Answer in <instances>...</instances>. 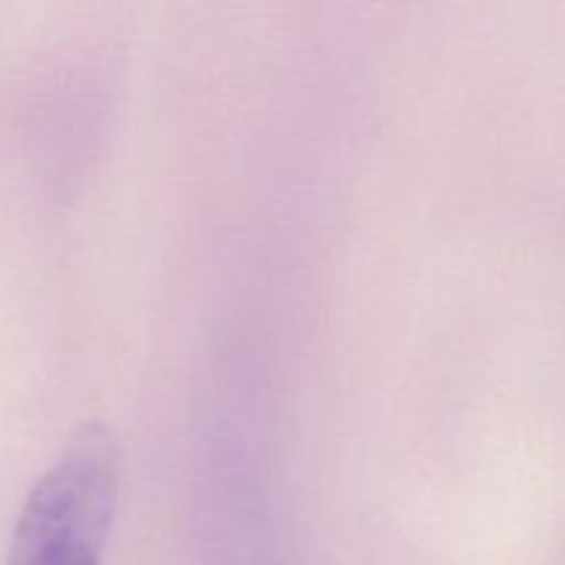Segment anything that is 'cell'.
Returning a JSON list of instances; mask_svg holds the SVG:
<instances>
[{
    "mask_svg": "<svg viewBox=\"0 0 565 565\" xmlns=\"http://www.w3.org/2000/svg\"><path fill=\"white\" fill-rule=\"evenodd\" d=\"M119 472L114 430L103 423L81 425L28 491L6 565H103Z\"/></svg>",
    "mask_w": 565,
    "mask_h": 565,
    "instance_id": "cell-1",
    "label": "cell"
}]
</instances>
